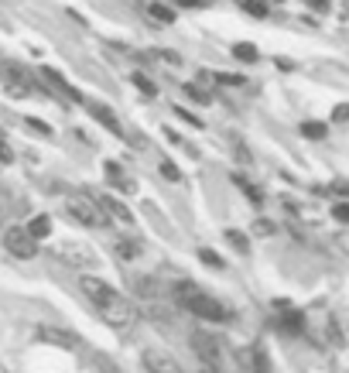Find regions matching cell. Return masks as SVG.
<instances>
[{"mask_svg": "<svg viewBox=\"0 0 349 373\" xmlns=\"http://www.w3.org/2000/svg\"><path fill=\"white\" fill-rule=\"evenodd\" d=\"M79 288H82V294L96 305V312L103 315L107 325H113V329H131V325L137 322V308L131 305V298L120 294L113 284H107L103 277H89V274H82Z\"/></svg>", "mask_w": 349, "mask_h": 373, "instance_id": "obj_1", "label": "cell"}, {"mask_svg": "<svg viewBox=\"0 0 349 373\" xmlns=\"http://www.w3.org/2000/svg\"><path fill=\"white\" fill-rule=\"evenodd\" d=\"M175 298H178V305L192 312V315H199V319L206 322H230V308L213 298V294H206L195 281H182V284H175Z\"/></svg>", "mask_w": 349, "mask_h": 373, "instance_id": "obj_2", "label": "cell"}, {"mask_svg": "<svg viewBox=\"0 0 349 373\" xmlns=\"http://www.w3.org/2000/svg\"><path fill=\"white\" fill-rule=\"evenodd\" d=\"M65 213L72 216L76 223H82V226H89V230H107L110 226V216L107 209L100 206V199H93L89 192H76V195H69L65 199Z\"/></svg>", "mask_w": 349, "mask_h": 373, "instance_id": "obj_3", "label": "cell"}, {"mask_svg": "<svg viewBox=\"0 0 349 373\" xmlns=\"http://www.w3.org/2000/svg\"><path fill=\"white\" fill-rule=\"evenodd\" d=\"M4 247H7L14 257H21V261H31V257L38 254V240L27 233L25 226H7V230H4Z\"/></svg>", "mask_w": 349, "mask_h": 373, "instance_id": "obj_4", "label": "cell"}, {"mask_svg": "<svg viewBox=\"0 0 349 373\" xmlns=\"http://www.w3.org/2000/svg\"><path fill=\"white\" fill-rule=\"evenodd\" d=\"M0 79H4L7 96H14V100H25V96L34 93V79L27 76L21 65H4V69H0Z\"/></svg>", "mask_w": 349, "mask_h": 373, "instance_id": "obj_5", "label": "cell"}, {"mask_svg": "<svg viewBox=\"0 0 349 373\" xmlns=\"http://www.w3.org/2000/svg\"><path fill=\"white\" fill-rule=\"evenodd\" d=\"M192 349H195V356L206 363V367H219V360H223V346H219V339L209 336V332H192Z\"/></svg>", "mask_w": 349, "mask_h": 373, "instance_id": "obj_6", "label": "cell"}, {"mask_svg": "<svg viewBox=\"0 0 349 373\" xmlns=\"http://www.w3.org/2000/svg\"><path fill=\"white\" fill-rule=\"evenodd\" d=\"M140 363H144V370L147 373H182V367H178L164 349H144Z\"/></svg>", "mask_w": 349, "mask_h": 373, "instance_id": "obj_7", "label": "cell"}, {"mask_svg": "<svg viewBox=\"0 0 349 373\" xmlns=\"http://www.w3.org/2000/svg\"><path fill=\"white\" fill-rule=\"evenodd\" d=\"M41 79L48 82V86H55L62 100H72V103H82V96H79V93H76V89H72V86H69V82L62 79V76H58L55 69H48V65H45V69H41Z\"/></svg>", "mask_w": 349, "mask_h": 373, "instance_id": "obj_8", "label": "cell"}, {"mask_svg": "<svg viewBox=\"0 0 349 373\" xmlns=\"http://www.w3.org/2000/svg\"><path fill=\"white\" fill-rule=\"evenodd\" d=\"M86 107H89V113H93V117H96V120H100V124H103L110 133H117V137L124 133L120 120H117V113H113L110 107H103V103H86Z\"/></svg>", "mask_w": 349, "mask_h": 373, "instance_id": "obj_9", "label": "cell"}, {"mask_svg": "<svg viewBox=\"0 0 349 373\" xmlns=\"http://www.w3.org/2000/svg\"><path fill=\"white\" fill-rule=\"evenodd\" d=\"M100 206H103V209H107V216H110V219H117V223H127V226L134 223L131 209H127L124 202H117L113 195H100Z\"/></svg>", "mask_w": 349, "mask_h": 373, "instance_id": "obj_10", "label": "cell"}, {"mask_svg": "<svg viewBox=\"0 0 349 373\" xmlns=\"http://www.w3.org/2000/svg\"><path fill=\"white\" fill-rule=\"evenodd\" d=\"M233 185H237V188H243V192H246V199H250L253 206H261V202H264V192H261V188L253 185V182H250L246 175H240V171L233 175Z\"/></svg>", "mask_w": 349, "mask_h": 373, "instance_id": "obj_11", "label": "cell"}, {"mask_svg": "<svg viewBox=\"0 0 349 373\" xmlns=\"http://www.w3.org/2000/svg\"><path fill=\"white\" fill-rule=\"evenodd\" d=\"M25 230L31 233V237H34V240H45V237L52 233V219H48V216H34V219L27 223Z\"/></svg>", "mask_w": 349, "mask_h": 373, "instance_id": "obj_12", "label": "cell"}, {"mask_svg": "<svg viewBox=\"0 0 349 373\" xmlns=\"http://www.w3.org/2000/svg\"><path fill=\"white\" fill-rule=\"evenodd\" d=\"M103 168H107V175H110V182H113V185H120V188H124V192H134V182H127V178H124V171H120V164H113V161H107Z\"/></svg>", "mask_w": 349, "mask_h": 373, "instance_id": "obj_13", "label": "cell"}, {"mask_svg": "<svg viewBox=\"0 0 349 373\" xmlns=\"http://www.w3.org/2000/svg\"><path fill=\"white\" fill-rule=\"evenodd\" d=\"M117 254H120V261H137V257H140V243L137 240H120L117 243Z\"/></svg>", "mask_w": 349, "mask_h": 373, "instance_id": "obj_14", "label": "cell"}, {"mask_svg": "<svg viewBox=\"0 0 349 373\" xmlns=\"http://www.w3.org/2000/svg\"><path fill=\"white\" fill-rule=\"evenodd\" d=\"M281 329H284V332H301V329H305V315H301V312H284Z\"/></svg>", "mask_w": 349, "mask_h": 373, "instance_id": "obj_15", "label": "cell"}, {"mask_svg": "<svg viewBox=\"0 0 349 373\" xmlns=\"http://www.w3.org/2000/svg\"><path fill=\"white\" fill-rule=\"evenodd\" d=\"M147 14H151L154 21H162V25H175V11H168L164 4H151V7H147Z\"/></svg>", "mask_w": 349, "mask_h": 373, "instance_id": "obj_16", "label": "cell"}, {"mask_svg": "<svg viewBox=\"0 0 349 373\" xmlns=\"http://www.w3.org/2000/svg\"><path fill=\"white\" fill-rule=\"evenodd\" d=\"M131 82H134L137 89L144 93V96H158V86L147 79V76H140V72H131Z\"/></svg>", "mask_w": 349, "mask_h": 373, "instance_id": "obj_17", "label": "cell"}, {"mask_svg": "<svg viewBox=\"0 0 349 373\" xmlns=\"http://www.w3.org/2000/svg\"><path fill=\"white\" fill-rule=\"evenodd\" d=\"M301 133H305L308 140H322V137H325V124H319V120H308V124H301Z\"/></svg>", "mask_w": 349, "mask_h": 373, "instance_id": "obj_18", "label": "cell"}, {"mask_svg": "<svg viewBox=\"0 0 349 373\" xmlns=\"http://www.w3.org/2000/svg\"><path fill=\"white\" fill-rule=\"evenodd\" d=\"M226 240H230V247H233V250H240V254H250V240H246L243 233H237V230H226Z\"/></svg>", "mask_w": 349, "mask_h": 373, "instance_id": "obj_19", "label": "cell"}, {"mask_svg": "<svg viewBox=\"0 0 349 373\" xmlns=\"http://www.w3.org/2000/svg\"><path fill=\"white\" fill-rule=\"evenodd\" d=\"M253 373H270V360H268V353L257 346L253 349Z\"/></svg>", "mask_w": 349, "mask_h": 373, "instance_id": "obj_20", "label": "cell"}, {"mask_svg": "<svg viewBox=\"0 0 349 373\" xmlns=\"http://www.w3.org/2000/svg\"><path fill=\"white\" fill-rule=\"evenodd\" d=\"M11 209H18V206H14L11 192H7V188H0V223L7 219V213H11Z\"/></svg>", "mask_w": 349, "mask_h": 373, "instance_id": "obj_21", "label": "cell"}, {"mask_svg": "<svg viewBox=\"0 0 349 373\" xmlns=\"http://www.w3.org/2000/svg\"><path fill=\"white\" fill-rule=\"evenodd\" d=\"M253 233H257V237H274L277 226H274L270 219H257V223H253Z\"/></svg>", "mask_w": 349, "mask_h": 373, "instance_id": "obj_22", "label": "cell"}, {"mask_svg": "<svg viewBox=\"0 0 349 373\" xmlns=\"http://www.w3.org/2000/svg\"><path fill=\"white\" fill-rule=\"evenodd\" d=\"M158 164H162V175L168 178V182H178V178H182V171H178V168H175V164H171L168 158H162Z\"/></svg>", "mask_w": 349, "mask_h": 373, "instance_id": "obj_23", "label": "cell"}, {"mask_svg": "<svg viewBox=\"0 0 349 373\" xmlns=\"http://www.w3.org/2000/svg\"><path fill=\"white\" fill-rule=\"evenodd\" d=\"M233 55H237L240 62H257V48H253V45H237Z\"/></svg>", "mask_w": 349, "mask_h": 373, "instance_id": "obj_24", "label": "cell"}, {"mask_svg": "<svg viewBox=\"0 0 349 373\" xmlns=\"http://www.w3.org/2000/svg\"><path fill=\"white\" fill-rule=\"evenodd\" d=\"M332 216H336L339 223H346V226H349V199H343V202H336V206H332Z\"/></svg>", "mask_w": 349, "mask_h": 373, "instance_id": "obj_25", "label": "cell"}, {"mask_svg": "<svg viewBox=\"0 0 349 373\" xmlns=\"http://www.w3.org/2000/svg\"><path fill=\"white\" fill-rule=\"evenodd\" d=\"M329 192H332V195H339V199H349V182H346V178H336V182L329 185Z\"/></svg>", "mask_w": 349, "mask_h": 373, "instance_id": "obj_26", "label": "cell"}, {"mask_svg": "<svg viewBox=\"0 0 349 373\" xmlns=\"http://www.w3.org/2000/svg\"><path fill=\"white\" fill-rule=\"evenodd\" d=\"M199 261L209 267H223V261H219V254H213V250H199Z\"/></svg>", "mask_w": 349, "mask_h": 373, "instance_id": "obj_27", "label": "cell"}, {"mask_svg": "<svg viewBox=\"0 0 349 373\" xmlns=\"http://www.w3.org/2000/svg\"><path fill=\"white\" fill-rule=\"evenodd\" d=\"M332 120L336 124H349V103H339V107L332 110Z\"/></svg>", "mask_w": 349, "mask_h": 373, "instance_id": "obj_28", "label": "cell"}, {"mask_svg": "<svg viewBox=\"0 0 349 373\" xmlns=\"http://www.w3.org/2000/svg\"><path fill=\"white\" fill-rule=\"evenodd\" d=\"M243 7H246V11H250V14H253V18H264V14H268V7H264V4H261V0H246V4H243Z\"/></svg>", "mask_w": 349, "mask_h": 373, "instance_id": "obj_29", "label": "cell"}, {"mask_svg": "<svg viewBox=\"0 0 349 373\" xmlns=\"http://www.w3.org/2000/svg\"><path fill=\"white\" fill-rule=\"evenodd\" d=\"M185 93L195 100V103H209V93H202L199 86H185Z\"/></svg>", "mask_w": 349, "mask_h": 373, "instance_id": "obj_30", "label": "cell"}, {"mask_svg": "<svg viewBox=\"0 0 349 373\" xmlns=\"http://www.w3.org/2000/svg\"><path fill=\"white\" fill-rule=\"evenodd\" d=\"M27 127L31 131H38V133H45V137H52V127H45L41 120H34V117H27Z\"/></svg>", "mask_w": 349, "mask_h": 373, "instance_id": "obj_31", "label": "cell"}, {"mask_svg": "<svg viewBox=\"0 0 349 373\" xmlns=\"http://www.w3.org/2000/svg\"><path fill=\"white\" fill-rule=\"evenodd\" d=\"M213 79L223 86H243V76H213Z\"/></svg>", "mask_w": 349, "mask_h": 373, "instance_id": "obj_32", "label": "cell"}, {"mask_svg": "<svg viewBox=\"0 0 349 373\" xmlns=\"http://www.w3.org/2000/svg\"><path fill=\"white\" fill-rule=\"evenodd\" d=\"M0 161H14V151L7 148V140L0 137Z\"/></svg>", "mask_w": 349, "mask_h": 373, "instance_id": "obj_33", "label": "cell"}, {"mask_svg": "<svg viewBox=\"0 0 349 373\" xmlns=\"http://www.w3.org/2000/svg\"><path fill=\"white\" fill-rule=\"evenodd\" d=\"M339 250H343V254H349V230H343V233H339Z\"/></svg>", "mask_w": 349, "mask_h": 373, "instance_id": "obj_34", "label": "cell"}, {"mask_svg": "<svg viewBox=\"0 0 349 373\" xmlns=\"http://www.w3.org/2000/svg\"><path fill=\"white\" fill-rule=\"evenodd\" d=\"M178 4H182V7H206L209 0H178Z\"/></svg>", "mask_w": 349, "mask_h": 373, "instance_id": "obj_35", "label": "cell"}, {"mask_svg": "<svg viewBox=\"0 0 349 373\" xmlns=\"http://www.w3.org/2000/svg\"><path fill=\"white\" fill-rule=\"evenodd\" d=\"M346 14H349V0H346Z\"/></svg>", "mask_w": 349, "mask_h": 373, "instance_id": "obj_36", "label": "cell"}, {"mask_svg": "<svg viewBox=\"0 0 349 373\" xmlns=\"http://www.w3.org/2000/svg\"><path fill=\"white\" fill-rule=\"evenodd\" d=\"M305 4H308V0H305Z\"/></svg>", "mask_w": 349, "mask_h": 373, "instance_id": "obj_37", "label": "cell"}]
</instances>
